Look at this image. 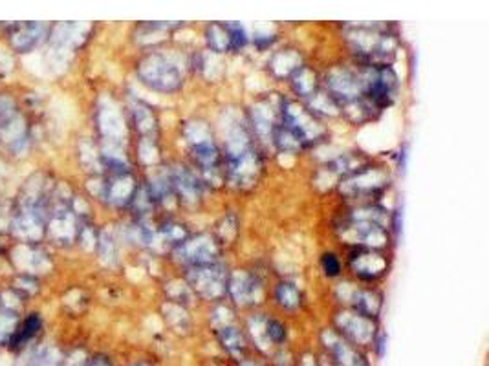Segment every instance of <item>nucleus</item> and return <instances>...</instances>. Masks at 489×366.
<instances>
[{"instance_id": "nucleus-17", "label": "nucleus", "mask_w": 489, "mask_h": 366, "mask_svg": "<svg viewBox=\"0 0 489 366\" xmlns=\"http://www.w3.org/2000/svg\"><path fill=\"white\" fill-rule=\"evenodd\" d=\"M270 68L277 77H292L301 68V56L295 50L277 51L270 63Z\"/></svg>"}, {"instance_id": "nucleus-29", "label": "nucleus", "mask_w": 489, "mask_h": 366, "mask_svg": "<svg viewBox=\"0 0 489 366\" xmlns=\"http://www.w3.org/2000/svg\"><path fill=\"white\" fill-rule=\"evenodd\" d=\"M266 333L272 344H283L286 341V326L281 321H277V319H267Z\"/></svg>"}, {"instance_id": "nucleus-28", "label": "nucleus", "mask_w": 489, "mask_h": 366, "mask_svg": "<svg viewBox=\"0 0 489 366\" xmlns=\"http://www.w3.org/2000/svg\"><path fill=\"white\" fill-rule=\"evenodd\" d=\"M266 321L267 319H264V317L260 315L249 319V330H251L253 339L257 341L258 348L270 347V339H267V333H266Z\"/></svg>"}, {"instance_id": "nucleus-27", "label": "nucleus", "mask_w": 489, "mask_h": 366, "mask_svg": "<svg viewBox=\"0 0 489 366\" xmlns=\"http://www.w3.org/2000/svg\"><path fill=\"white\" fill-rule=\"evenodd\" d=\"M165 319L169 321V324L178 331L189 328V317H187L185 310H183L182 306H178V304H169V306H167Z\"/></svg>"}, {"instance_id": "nucleus-33", "label": "nucleus", "mask_w": 489, "mask_h": 366, "mask_svg": "<svg viewBox=\"0 0 489 366\" xmlns=\"http://www.w3.org/2000/svg\"><path fill=\"white\" fill-rule=\"evenodd\" d=\"M240 366H260V365H258V363H253V361H244Z\"/></svg>"}, {"instance_id": "nucleus-15", "label": "nucleus", "mask_w": 489, "mask_h": 366, "mask_svg": "<svg viewBox=\"0 0 489 366\" xmlns=\"http://www.w3.org/2000/svg\"><path fill=\"white\" fill-rule=\"evenodd\" d=\"M227 291L231 293V297L238 304H251L260 297L263 288L253 275L246 271H237L227 282Z\"/></svg>"}, {"instance_id": "nucleus-31", "label": "nucleus", "mask_w": 489, "mask_h": 366, "mask_svg": "<svg viewBox=\"0 0 489 366\" xmlns=\"http://www.w3.org/2000/svg\"><path fill=\"white\" fill-rule=\"evenodd\" d=\"M321 264H323V269L328 276H338L341 273V262L333 253H324Z\"/></svg>"}, {"instance_id": "nucleus-12", "label": "nucleus", "mask_w": 489, "mask_h": 366, "mask_svg": "<svg viewBox=\"0 0 489 366\" xmlns=\"http://www.w3.org/2000/svg\"><path fill=\"white\" fill-rule=\"evenodd\" d=\"M284 99H279L277 103L272 101H260L258 105L253 106L251 110V121L253 128L260 138L264 140H272L273 134L277 131L279 123H281V110H283Z\"/></svg>"}, {"instance_id": "nucleus-9", "label": "nucleus", "mask_w": 489, "mask_h": 366, "mask_svg": "<svg viewBox=\"0 0 489 366\" xmlns=\"http://www.w3.org/2000/svg\"><path fill=\"white\" fill-rule=\"evenodd\" d=\"M350 267L363 281H378L387 273V256L378 249L358 247L350 253Z\"/></svg>"}, {"instance_id": "nucleus-24", "label": "nucleus", "mask_w": 489, "mask_h": 366, "mask_svg": "<svg viewBox=\"0 0 489 366\" xmlns=\"http://www.w3.org/2000/svg\"><path fill=\"white\" fill-rule=\"evenodd\" d=\"M183 134H185L187 143H189L191 147L202 145V143H207V141H213L211 128H209L204 121H198V119L187 123L185 128H183Z\"/></svg>"}, {"instance_id": "nucleus-20", "label": "nucleus", "mask_w": 489, "mask_h": 366, "mask_svg": "<svg viewBox=\"0 0 489 366\" xmlns=\"http://www.w3.org/2000/svg\"><path fill=\"white\" fill-rule=\"evenodd\" d=\"M207 44L215 53H224V51L231 50V39H229V31H227V24H211L206 31Z\"/></svg>"}, {"instance_id": "nucleus-7", "label": "nucleus", "mask_w": 489, "mask_h": 366, "mask_svg": "<svg viewBox=\"0 0 489 366\" xmlns=\"http://www.w3.org/2000/svg\"><path fill=\"white\" fill-rule=\"evenodd\" d=\"M335 324H338L339 331L347 337V341L354 342V344L367 347L376 339V326H374L372 319L361 315L358 311H341L335 317Z\"/></svg>"}, {"instance_id": "nucleus-11", "label": "nucleus", "mask_w": 489, "mask_h": 366, "mask_svg": "<svg viewBox=\"0 0 489 366\" xmlns=\"http://www.w3.org/2000/svg\"><path fill=\"white\" fill-rule=\"evenodd\" d=\"M172 191L180 198L183 206L194 207L202 198V181L187 167H176L171 171Z\"/></svg>"}, {"instance_id": "nucleus-18", "label": "nucleus", "mask_w": 489, "mask_h": 366, "mask_svg": "<svg viewBox=\"0 0 489 366\" xmlns=\"http://www.w3.org/2000/svg\"><path fill=\"white\" fill-rule=\"evenodd\" d=\"M132 114H134V123H136V128L140 131L142 138H152V140H156L158 119L156 116H154V112H152L151 106L140 101V103L134 106Z\"/></svg>"}, {"instance_id": "nucleus-32", "label": "nucleus", "mask_w": 489, "mask_h": 366, "mask_svg": "<svg viewBox=\"0 0 489 366\" xmlns=\"http://www.w3.org/2000/svg\"><path fill=\"white\" fill-rule=\"evenodd\" d=\"M385 339H387V337H385L383 333H381V337H379L378 341H374V342H376V348H378V356L379 357H383V353H385Z\"/></svg>"}, {"instance_id": "nucleus-14", "label": "nucleus", "mask_w": 489, "mask_h": 366, "mask_svg": "<svg viewBox=\"0 0 489 366\" xmlns=\"http://www.w3.org/2000/svg\"><path fill=\"white\" fill-rule=\"evenodd\" d=\"M323 341L324 347L330 351V356L333 357V366H368L367 359L350 342L341 339L338 333L326 330L323 333Z\"/></svg>"}, {"instance_id": "nucleus-26", "label": "nucleus", "mask_w": 489, "mask_h": 366, "mask_svg": "<svg viewBox=\"0 0 489 366\" xmlns=\"http://www.w3.org/2000/svg\"><path fill=\"white\" fill-rule=\"evenodd\" d=\"M312 108L315 112L326 114V116H335L339 110V105L328 96L326 92H315L312 96Z\"/></svg>"}, {"instance_id": "nucleus-23", "label": "nucleus", "mask_w": 489, "mask_h": 366, "mask_svg": "<svg viewBox=\"0 0 489 366\" xmlns=\"http://www.w3.org/2000/svg\"><path fill=\"white\" fill-rule=\"evenodd\" d=\"M275 299H277L279 306H283L284 310H297L301 306V291L297 290L295 284H290V282H283L279 284L277 291H275Z\"/></svg>"}, {"instance_id": "nucleus-4", "label": "nucleus", "mask_w": 489, "mask_h": 366, "mask_svg": "<svg viewBox=\"0 0 489 366\" xmlns=\"http://www.w3.org/2000/svg\"><path fill=\"white\" fill-rule=\"evenodd\" d=\"M328 96L339 106L348 101L363 97V74L361 70H352L348 66H335L326 76Z\"/></svg>"}, {"instance_id": "nucleus-1", "label": "nucleus", "mask_w": 489, "mask_h": 366, "mask_svg": "<svg viewBox=\"0 0 489 366\" xmlns=\"http://www.w3.org/2000/svg\"><path fill=\"white\" fill-rule=\"evenodd\" d=\"M138 77L143 85L156 92L171 94L183 85V70L172 56L160 51L149 53L138 65Z\"/></svg>"}, {"instance_id": "nucleus-22", "label": "nucleus", "mask_w": 489, "mask_h": 366, "mask_svg": "<svg viewBox=\"0 0 489 366\" xmlns=\"http://www.w3.org/2000/svg\"><path fill=\"white\" fill-rule=\"evenodd\" d=\"M218 339L222 342V347L226 348L229 353H240L246 348V341H244L242 333L238 330L237 326L233 324H224L220 330H218Z\"/></svg>"}, {"instance_id": "nucleus-2", "label": "nucleus", "mask_w": 489, "mask_h": 366, "mask_svg": "<svg viewBox=\"0 0 489 366\" xmlns=\"http://www.w3.org/2000/svg\"><path fill=\"white\" fill-rule=\"evenodd\" d=\"M281 125L297 138L301 147H308L317 143V141H323V138L326 135L324 126L319 123L315 114L304 108V106L297 105V103H292V101H284L283 103Z\"/></svg>"}, {"instance_id": "nucleus-3", "label": "nucleus", "mask_w": 489, "mask_h": 366, "mask_svg": "<svg viewBox=\"0 0 489 366\" xmlns=\"http://www.w3.org/2000/svg\"><path fill=\"white\" fill-rule=\"evenodd\" d=\"M187 281L198 295L207 301H218L226 295L227 291V273L226 267L218 262L194 266L187 271Z\"/></svg>"}, {"instance_id": "nucleus-25", "label": "nucleus", "mask_w": 489, "mask_h": 366, "mask_svg": "<svg viewBox=\"0 0 489 366\" xmlns=\"http://www.w3.org/2000/svg\"><path fill=\"white\" fill-rule=\"evenodd\" d=\"M160 233H162L163 240L169 242V244L174 247H178L180 244H183V242L189 238L187 227L183 226V224H180V222H165Z\"/></svg>"}, {"instance_id": "nucleus-34", "label": "nucleus", "mask_w": 489, "mask_h": 366, "mask_svg": "<svg viewBox=\"0 0 489 366\" xmlns=\"http://www.w3.org/2000/svg\"><path fill=\"white\" fill-rule=\"evenodd\" d=\"M134 366H149V365H145V363H140V365H134Z\"/></svg>"}, {"instance_id": "nucleus-10", "label": "nucleus", "mask_w": 489, "mask_h": 366, "mask_svg": "<svg viewBox=\"0 0 489 366\" xmlns=\"http://www.w3.org/2000/svg\"><path fill=\"white\" fill-rule=\"evenodd\" d=\"M343 236L347 240L358 244L359 247L367 249H379L387 244V229L383 226L372 224V222L348 220L343 227Z\"/></svg>"}, {"instance_id": "nucleus-19", "label": "nucleus", "mask_w": 489, "mask_h": 366, "mask_svg": "<svg viewBox=\"0 0 489 366\" xmlns=\"http://www.w3.org/2000/svg\"><path fill=\"white\" fill-rule=\"evenodd\" d=\"M292 86L301 97H312L317 92V74L308 66H301L292 76Z\"/></svg>"}, {"instance_id": "nucleus-13", "label": "nucleus", "mask_w": 489, "mask_h": 366, "mask_svg": "<svg viewBox=\"0 0 489 366\" xmlns=\"http://www.w3.org/2000/svg\"><path fill=\"white\" fill-rule=\"evenodd\" d=\"M138 189H140V185H138L131 172H119V174H112L110 180L105 181L103 196L112 206L123 207L132 203Z\"/></svg>"}, {"instance_id": "nucleus-21", "label": "nucleus", "mask_w": 489, "mask_h": 366, "mask_svg": "<svg viewBox=\"0 0 489 366\" xmlns=\"http://www.w3.org/2000/svg\"><path fill=\"white\" fill-rule=\"evenodd\" d=\"M41 328H42L41 317L37 315V313H31V315L22 322V326L13 333V337H11V344H13L15 348L24 347L26 342L31 341V339L39 333Z\"/></svg>"}, {"instance_id": "nucleus-8", "label": "nucleus", "mask_w": 489, "mask_h": 366, "mask_svg": "<svg viewBox=\"0 0 489 366\" xmlns=\"http://www.w3.org/2000/svg\"><path fill=\"white\" fill-rule=\"evenodd\" d=\"M227 163V178L237 187L253 185L257 180L258 172L263 169L260 156L255 149H247L237 156L226 158Z\"/></svg>"}, {"instance_id": "nucleus-6", "label": "nucleus", "mask_w": 489, "mask_h": 366, "mask_svg": "<svg viewBox=\"0 0 489 366\" xmlns=\"http://www.w3.org/2000/svg\"><path fill=\"white\" fill-rule=\"evenodd\" d=\"M388 176L381 169H372V167H363L354 174L347 176L341 181V192L350 200H358L361 196L376 194L387 185Z\"/></svg>"}, {"instance_id": "nucleus-5", "label": "nucleus", "mask_w": 489, "mask_h": 366, "mask_svg": "<svg viewBox=\"0 0 489 366\" xmlns=\"http://www.w3.org/2000/svg\"><path fill=\"white\" fill-rule=\"evenodd\" d=\"M218 255H220V244L211 235L192 236L176 247L178 260L191 267L213 264L217 262Z\"/></svg>"}, {"instance_id": "nucleus-30", "label": "nucleus", "mask_w": 489, "mask_h": 366, "mask_svg": "<svg viewBox=\"0 0 489 366\" xmlns=\"http://www.w3.org/2000/svg\"><path fill=\"white\" fill-rule=\"evenodd\" d=\"M227 31H229V39H231V50H240L246 46L247 33L244 30V26L227 24Z\"/></svg>"}, {"instance_id": "nucleus-16", "label": "nucleus", "mask_w": 489, "mask_h": 366, "mask_svg": "<svg viewBox=\"0 0 489 366\" xmlns=\"http://www.w3.org/2000/svg\"><path fill=\"white\" fill-rule=\"evenodd\" d=\"M343 299H347L352 304L354 311H358V313L368 317V319L378 317L379 310H381V295H379L378 291L352 290L350 295L343 297Z\"/></svg>"}]
</instances>
